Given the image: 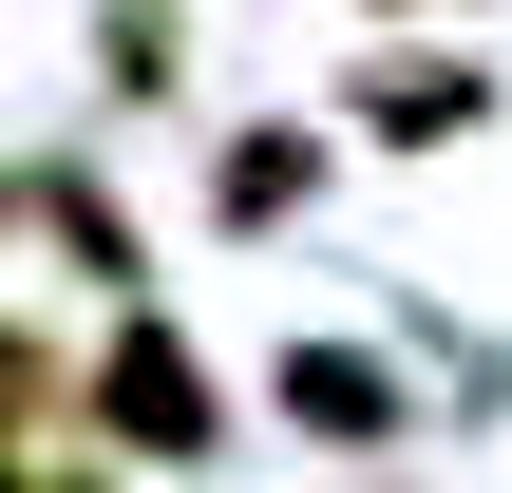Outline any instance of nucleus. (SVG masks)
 <instances>
[{"instance_id":"f257e3e1","label":"nucleus","mask_w":512,"mask_h":493,"mask_svg":"<svg viewBox=\"0 0 512 493\" xmlns=\"http://www.w3.org/2000/svg\"><path fill=\"white\" fill-rule=\"evenodd\" d=\"M76 418L114 437V456H209L228 418H209V361L171 342V323H114V361L76 380Z\"/></svg>"},{"instance_id":"f03ea898","label":"nucleus","mask_w":512,"mask_h":493,"mask_svg":"<svg viewBox=\"0 0 512 493\" xmlns=\"http://www.w3.org/2000/svg\"><path fill=\"white\" fill-rule=\"evenodd\" d=\"M475 114H494L475 57H380V76H361V133H380V152H456Z\"/></svg>"},{"instance_id":"7ed1b4c3","label":"nucleus","mask_w":512,"mask_h":493,"mask_svg":"<svg viewBox=\"0 0 512 493\" xmlns=\"http://www.w3.org/2000/svg\"><path fill=\"white\" fill-rule=\"evenodd\" d=\"M285 418H304L323 456H380V437H399V380H380L361 342H285Z\"/></svg>"},{"instance_id":"20e7f679","label":"nucleus","mask_w":512,"mask_h":493,"mask_svg":"<svg viewBox=\"0 0 512 493\" xmlns=\"http://www.w3.org/2000/svg\"><path fill=\"white\" fill-rule=\"evenodd\" d=\"M304 190H323V152H304V133H228V171H209V209H228V228H285Z\"/></svg>"},{"instance_id":"39448f33","label":"nucleus","mask_w":512,"mask_h":493,"mask_svg":"<svg viewBox=\"0 0 512 493\" xmlns=\"http://www.w3.org/2000/svg\"><path fill=\"white\" fill-rule=\"evenodd\" d=\"M0 493H19V437H0Z\"/></svg>"},{"instance_id":"423d86ee","label":"nucleus","mask_w":512,"mask_h":493,"mask_svg":"<svg viewBox=\"0 0 512 493\" xmlns=\"http://www.w3.org/2000/svg\"><path fill=\"white\" fill-rule=\"evenodd\" d=\"M38 493H95V475H38Z\"/></svg>"}]
</instances>
